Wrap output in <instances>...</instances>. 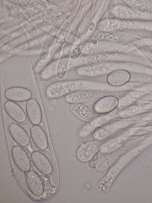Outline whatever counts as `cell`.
<instances>
[{
    "instance_id": "obj_1",
    "label": "cell",
    "mask_w": 152,
    "mask_h": 203,
    "mask_svg": "<svg viewBox=\"0 0 152 203\" xmlns=\"http://www.w3.org/2000/svg\"><path fill=\"white\" fill-rule=\"evenodd\" d=\"M120 133L119 132H114L100 139L82 145L77 151V158L83 162L89 161L103 146L119 137Z\"/></svg>"
},
{
    "instance_id": "obj_2",
    "label": "cell",
    "mask_w": 152,
    "mask_h": 203,
    "mask_svg": "<svg viewBox=\"0 0 152 203\" xmlns=\"http://www.w3.org/2000/svg\"><path fill=\"white\" fill-rule=\"evenodd\" d=\"M126 46H121L99 51L89 55L86 63L90 66H95L110 62L130 51Z\"/></svg>"
},
{
    "instance_id": "obj_3",
    "label": "cell",
    "mask_w": 152,
    "mask_h": 203,
    "mask_svg": "<svg viewBox=\"0 0 152 203\" xmlns=\"http://www.w3.org/2000/svg\"><path fill=\"white\" fill-rule=\"evenodd\" d=\"M108 95V91L107 88L97 87L89 88L69 93L65 96L64 100L68 103H82Z\"/></svg>"
},
{
    "instance_id": "obj_4",
    "label": "cell",
    "mask_w": 152,
    "mask_h": 203,
    "mask_svg": "<svg viewBox=\"0 0 152 203\" xmlns=\"http://www.w3.org/2000/svg\"><path fill=\"white\" fill-rule=\"evenodd\" d=\"M121 65L118 63L109 62L95 66L88 65L78 67L76 69L78 75L86 77H94L109 74L118 69H123Z\"/></svg>"
},
{
    "instance_id": "obj_5",
    "label": "cell",
    "mask_w": 152,
    "mask_h": 203,
    "mask_svg": "<svg viewBox=\"0 0 152 203\" xmlns=\"http://www.w3.org/2000/svg\"><path fill=\"white\" fill-rule=\"evenodd\" d=\"M76 83L73 81L64 80L56 82L49 85L45 92L46 96L50 99H55L78 90Z\"/></svg>"
},
{
    "instance_id": "obj_6",
    "label": "cell",
    "mask_w": 152,
    "mask_h": 203,
    "mask_svg": "<svg viewBox=\"0 0 152 203\" xmlns=\"http://www.w3.org/2000/svg\"><path fill=\"white\" fill-rule=\"evenodd\" d=\"M93 36L98 41L103 43H128L132 41L131 35L114 31H98L94 33Z\"/></svg>"
},
{
    "instance_id": "obj_7",
    "label": "cell",
    "mask_w": 152,
    "mask_h": 203,
    "mask_svg": "<svg viewBox=\"0 0 152 203\" xmlns=\"http://www.w3.org/2000/svg\"><path fill=\"white\" fill-rule=\"evenodd\" d=\"M11 156L15 165L21 171L27 172L31 168V160L28 153L22 146L15 145L11 150Z\"/></svg>"
},
{
    "instance_id": "obj_8",
    "label": "cell",
    "mask_w": 152,
    "mask_h": 203,
    "mask_svg": "<svg viewBox=\"0 0 152 203\" xmlns=\"http://www.w3.org/2000/svg\"><path fill=\"white\" fill-rule=\"evenodd\" d=\"M32 163L37 169L45 175H50L52 172L53 167L51 162L43 152L35 151L31 154Z\"/></svg>"
},
{
    "instance_id": "obj_9",
    "label": "cell",
    "mask_w": 152,
    "mask_h": 203,
    "mask_svg": "<svg viewBox=\"0 0 152 203\" xmlns=\"http://www.w3.org/2000/svg\"><path fill=\"white\" fill-rule=\"evenodd\" d=\"M27 186L31 193L36 196H41L44 191L43 182L39 176L35 171H30L26 175Z\"/></svg>"
},
{
    "instance_id": "obj_10",
    "label": "cell",
    "mask_w": 152,
    "mask_h": 203,
    "mask_svg": "<svg viewBox=\"0 0 152 203\" xmlns=\"http://www.w3.org/2000/svg\"><path fill=\"white\" fill-rule=\"evenodd\" d=\"M118 99L116 96L109 95L102 97L94 104V111L99 114L110 113L117 107Z\"/></svg>"
},
{
    "instance_id": "obj_11",
    "label": "cell",
    "mask_w": 152,
    "mask_h": 203,
    "mask_svg": "<svg viewBox=\"0 0 152 203\" xmlns=\"http://www.w3.org/2000/svg\"><path fill=\"white\" fill-rule=\"evenodd\" d=\"M8 131L14 141L22 146H28L30 142V138L28 133L20 125L12 123L8 127Z\"/></svg>"
},
{
    "instance_id": "obj_12",
    "label": "cell",
    "mask_w": 152,
    "mask_h": 203,
    "mask_svg": "<svg viewBox=\"0 0 152 203\" xmlns=\"http://www.w3.org/2000/svg\"><path fill=\"white\" fill-rule=\"evenodd\" d=\"M30 136L35 146L41 151L47 150L49 146L47 135L44 129L39 125L33 126L30 130Z\"/></svg>"
},
{
    "instance_id": "obj_13",
    "label": "cell",
    "mask_w": 152,
    "mask_h": 203,
    "mask_svg": "<svg viewBox=\"0 0 152 203\" xmlns=\"http://www.w3.org/2000/svg\"><path fill=\"white\" fill-rule=\"evenodd\" d=\"M26 112L28 118L33 125H39L42 122V114L41 107L35 99H30L26 104Z\"/></svg>"
},
{
    "instance_id": "obj_14",
    "label": "cell",
    "mask_w": 152,
    "mask_h": 203,
    "mask_svg": "<svg viewBox=\"0 0 152 203\" xmlns=\"http://www.w3.org/2000/svg\"><path fill=\"white\" fill-rule=\"evenodd\" d=\"M149 102L138 103L124 107H117L109 114L110 118H115L120 116L133 113L143 110H148Z\"/></svg>"
},
{
    "instance_id": "obj_15",
    "label": "cell",
    "mask_w": 152,
    "mask_h": 203,
    "mask_svg": "<svg viewBox=\"0 0 152 203\" xmlns=\"http://www.w3.org/2000/svg\"><path fill=\"white\" fill-rule=\"evenodd\" d=\"M5 97L10 101L22 102L28 100L31 96L28 89L21 87H13L8 89L4 93Z\"/></svg>"
},
{
    "instance_id": "obj_16",
    "label": "cell",
    "mask_w": 152,
    "mask_h": 203,
    "mask_svg": "<svg viewBox=\"0 0 152 203\" xmlns=\"http://www.w3.org/2000/svg\"><path fill=\"white\" fill-rule=\"evenodd\" d=\"M4 107L7 114L15 121L23 123L26 121L25 113L23 109L15 102L10 100L6 102Z\"/></svg>"
},
{
    "instance_id": "obj_17",
    "label": "cell",
    "mask_w": 152,
    "mask_h": 203,
    "mask_svg": "<svg viewBox=\"0 0 152 203\" xmlns=\"http://www.w3.org/2000/svg\"><path fill=\"white\" fill-rule=\"evenodd\" d=\"M130 77V73L128 71L123 69H118L108 74L107 81L111 86H122L129 82Z\"/></svg>"
},
{
    "instance_id": "obj_18",
    "label": "cell",
    "mask_w": 152,
    "mask_h": 203,
    "mask_svg": "<svg viewBox=\"0 0 152 203\" xmlns=\"http://www.w3.org/2000/svg\"><path fill=\"white\" fill-rule=\"evenodd\" d=\"M70 110L71 113L76 117L86 122L91 121L94 115L90 109L82 103L72 104L70 107Z\"/></svg>"
},
{
    "instance_id": "obj_19",
    "label": "cell",
    "mask_w": 152,
    "mask_h": 203,
    "mask_svg": "<svg viewBox=\"0 0 152 203\" xmlns=\"http://www.w3.org/2000/svg\"><path fill=\"white\" fill-rule=\"evenodd\" d=\"M71 47L69 45H65L63 49L62 54L58 62L56 71L57 77L60 79L65 76L68 65Z\"/></svg>"
},
{
    "instance_id": "obj_20",
    "label": "cell",
    "mask_w": 152,
    "mask_h": 203,
    "mask_svg": "<svg viewBox=\"0 0 152 203\" xmlns=\"http://www.w3.org/2000/svg\"><path fill=\"white\" fill-rule=\"evenodd\" d=\"M94 32V31L88 32L74 47L70 54L71 60H76L80 57L90 42Z\"/></svg>"
},
{
    "instance_id": "obj_21",
    "label": "cell",
    "mask_w": 152,
    "mask_h": 203,
    "mask_svg": "<svg viewBox=\"0 0 152 203\" xmlns=\"http://www.w3.org/2000/svg\"><path fill=\"white\" fill-rule=\"evenodd\" d=\"M123 1L136 12L152 19V8L147 5L135 0Z\"/></svg>"
},
{
    "instance_id": "obj_22",
    "label": "cell",
    "mask_w": 152,
    "mask_h": 203,
    "mask_svg": "<svg viewBox=\"0 0 152 203\" xmlns=\"http://www.w3.org/2000/svg\"><path fill=\"white\" fill-rule=\"evenodd\" d=\"M82 3L79 11L75 19L67 39V41L70 43L74 41L81 23L84 10V4Z\"/></svg>"
},
{
    "instance_id": "obj_23",
    "label": "cell",
    "mask_w": 152,
    "mask_h": 203,
    "mask_svg": "<svg viewBox=\"0 0 152 203\" xmlns=\"http://www.w3.org/2000/svg\"><path fill=\"white\" fill-rule=\"evenodd\" d=\"M82 1V0L77 1L73 11L63 26L62 32L66 36L79 11Z\"/></svg>"
},
{
    "instance_id": "obj_24",
    "label": "cell",
    "mask_w": 152,
    "mask_h": 203,
    "mask_svg": "<svg viewBox=\"0 0 152 203\" xmlns=\"http://www.w3.org/2000/svg\"><path fill=\"white\" fill-rule=\"evenodd\" d=\"M129 82L152 84V74L139 72H131Z\"/></svg>"
},
{
    "instance_id": "obj_25",
    "label": "cell",
    "mask_w": 152,
    "mask_h": 203,
    "mask_svg": "<svg viewBox=\"0 0 152 203\" xmlns=\"http://www.w3.org/2000/svg\"><path fill=\"white\" fill-rule=\"evenodd\" d=\"M106 1L107 19L109 23L113 25L115 24L116 19L115 1L114 0H107Z\"/></svg>"
},
{
    "instance_id": "obj_26",
    "label": "cell",
    "mask_w": 152,
    "mask_h": 203,
    "mask_svg": "<svg viewBox=\"0 0 152 203\" xmlns=\"http://www.w3.org/2000/svg\"><path fill=\"white\" fill-rule=\"evenodd\" d=\"M92 4L90 7L88 8V9L86 11H85L84 10L83 13L86 16H85L83 14V17L86 18L82 17L80 27V32L83 34H86L87 33L88 28L89 25L91 16L93 8Z\"/></svg>"
},
{
    "instance_id": "obj_27",
    "label": "cell",
    "mask_w": 152,
    "mask_h": 203,
    "mask_svg": "<svg viewBox=\"0 0 152 203\" xmlns=\"http://www.w3.org/2000/svg\"><path fill=\"white\" fill-rule=\"evenodd\" d=\"M123 87L148 93L152 92V84L128 82Z\"/></svg>"
},
{
    "instance_id": "obj_28",
    "label": "cell",
    "mask_w": 152,
    "mask_h": 203,
    "mask_svg": "<svg viewBox=\"0 0 152 203\" xmlns=\"http://www.w3.org/2000/svg\"><path fill=\"white\" fill-rule=\"evenodd\" d=\"M53 39V37L50 36L46 38L45 40L39 56L41 61H44L47 60L49 53V47Z\"/></svg>"
},
{
    "instance_id": "obj_29",
    "label": "cell",
    "mask_w": 152,
    "mask_h": 203,
    "mask_svg": "<svg viewBox=\"0 0 152 203\" xmlns=\"http://www.w3.org/2000/svg\"><path fill=\"white\" fill-rule=\"evenodd\" d=\"M113 26L109 22L107 19L99 21L97 24L96 28L100 31H113Z\"/></svg>"
},
{
    "instance_id": "obj_30",
    "label": "cell",
    "mask_w": 152,
    "mask_h": 203,
    "mask_svg": "<svg viewBox=\"0 0 152 203\" xmlns=\"http://www.w3.org/2000/svg\"><path fill=\"white\" fill-rule=\"evenodd\" d=\"M145 102L129 98L121 97L118 99V104L117 107L127 106L134 103H143Z\"/></svg>"
},
{
    "instance_id": "obj_31",
    "label": "cell",
    "mask_w": 152,
    "mask_h": 203,
    "mask_svg": "<svg viewBox=\"0 0 152 203\" xmlns=\"http://www.w3.org/2000/svg\"><path fill=\"white\" fill-rule=\"evenodd\" d=\"M49 182L53 186L58 187L59 183V176L56 167L53 168V171L50 175Z\"/></svg>"
},
{
    "instance_id": "obj_32",
    "label": "cell",
    "mask_w": 152,
    "mask_h": 203,
    "mask_svg": "<svg viewBox=\"0 0 152 203\" xmlns=\"http://www.w3.org/2000/svg\"><path fill=\"white\" fill-rule=\"evenodd\" d=\"M95 132V136L100 137L104 136L106 134L109 133V131L106 129L101 128L100 129L97 130Z\"/></svg>"
},
{
    "instance_id": "obj_33",
    "label": "cell",
    "mask_w": 152,
    "mask_h": 203,
    "mask_svg": "<svg viewBox=\"0 0 152 203\" xmlns=\"http://www.w3.org/2000/svg\"><path fill=\"white\" fill-rule=\"evenodd\" d=\"M98 152L96 153L93 156L92 159L93 161H95L97 159L98 157Z\"/></svg>"
},
{
    "instance_id": "obj_34",
    "label": "cell",
    "mask_w": 152,
    "mask_h": 203,
    "mask_svg": "<svg viewBox=\"0 0 152 203\" xmlns=\"http://www.w3.org/2000/svg\"><path fill=\"white\" fill-rule=\"evenodd\" d=\"M94 163L93 162H92L91 161H90L89 162L90 166L91 167H93L94 166Z\"/></svg>"
}]
</instances>
